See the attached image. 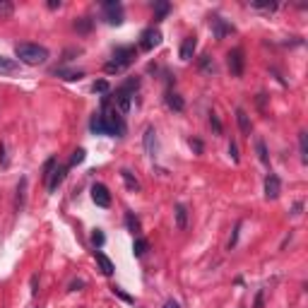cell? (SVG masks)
Segmentation results:
<instances>
[{
    "label": "cell",
    "mask_w": 308,
    "mask_h": 308,
    "mask_svg": "<svg viewBox=\"0 0 308 308\" xmlns=\"http://www.w3.org/2000/svg\"><path fill=\"white\" fill-rule=\"evenodd\" d=\"M36 280H39V277L34 275V277H31V294H34V296H36Z\"/></svg>",
    "instance_id": "cell-46"
},
{
    "label": "cell",
    "mask_w": 308,
    "mask_h": 308,
    "mask_svg": "<svg viewBox=\"0 0 308 308\" xmlns=\"http://www.w3.org/2000/svg\"><path fill=\"white\" fill-rule=\"evenodd\" d=\"M238 231H241V222H238V224H236V229H234V236H231V238H229V251H231V248H234V246H236V241H238Z\"/></svg>",
    "instance_id": "cell-39"
},
{
    "label": "cell",
    "mask_w": 308,
    "mask_h": 308,
    "mask_svg": "<svg viewBox=\"0 0 308 308\" xmlns=\"http://www.w3.org/2000/svg\"><path fill=\"white\" fill-rule=\"evenodd\" d=\"M164 101H166L168 109H171V111H176V113H181L183 109H186V101H183V96H181V94H176V92H171V89L166 92Z\"/></svg>",
    "instance_id": "cell-15"
},
{
    "label": "cell",
    "mask_w": 308,
    "mask_h": 308,
    "mask_svg": "<svg viewBox=\"0 0 308 308\" xmlns=\"http://www.w3.org/2000/svg\"><path fill=\"white\" fill-rule=\"evenodd\" d=\"M255 152H258V159H260V162L267 166V164H270V152H267V144H265V140H260V138L255 140Z\"/></svg>",
    "instance_id": "cell-24"
},
{
    "label": "cell",
    "mask_w": 308,
    "mask_h": 308,
    "mask_svg": "<svg viewBox=\"0 0 308 308\" xmlns=\"http://www.w3.org/2000/svg\"><path fill=\"white\" fill-rule=\"evenodd\" d=\"M142 144H144L147 157H157V130H154L152 125L144 130V135H142Z\"/></svg>",
    "instance_id": "cell-11"
},
{
    "label": "cell",
    "mask_w": 308,
    "mask_h": 308,
    "mask_svg": "<svg viewBox=\"0 0 308 308\" xmlns=\"http://www.w3.org/2000/svg\"><path fill=\"white\" fill-rule=\"evenodd\" d=\"M94 258H96V262H99L101 272H104L106 277H111V275H113V270H116V265L111 262V258H109L106 253H101V251H94Z\"/></svg>",
    "instance_id": "cell-17"
},
{
    "label": "cell",
    "mask_w": 308,
    "mask_h": 308,
    "mask_svg": "<svg viewBox=\"0 0 308 308\" xmlns=\"http://www.w3.org/2000/svg\"><path fill=\"white\" fill-rule=\"evenodd\" d=\"M113 294H116V296H120V299H123L125 304H135V299H133L130 294H125V291H123L120 286H113Z\"/></svg>",
    "instance_id": "cell-36"
},
{
    "label": "cell",
    "mask_w": 308,
    "mask_h": 308,
    "mask_svg": "<svg viewBox=\"0 0 308 308\" xmlns=\"http://www.w3.org/2000/svg\"><path fill=\"white\" fill-rule=\"evenodd\" d=\"M299 152H301V162L308 164V133L306 130L299 133Z\"/></svg>",
    "instance_id": "cell-26"
},
{
    "label": "cell",
    "mask_w": 308,
    "mask_h": 308,
    "mask_svg": "<svg viewBox=\"0 0 308 308\" xmlns=\"http://www.w3.org/2000/svg\"><path fill=\"white\" fill-rule=\"evenodd\" d=\"M176 226H178L181 231L188 226V207H186L183 202H178V205H176Z\"/></svg>",
    "instance_id": "cell-22"
},
{
    "label": "cell",
    "mask_w": 308,
    "mask_h": 308,
    "mask_svg": "<svg viewBox=\"0 0 308 308\" xmlns=\"http://www.w3.org/2000/svg\"><path fill=\"white\" fill-rule=\"evenodd\" d=\"M58 166V159L56 157H51V159H46V164H44V173H41V178H44V183L51 178V173H53V168Z\"/></svg>",
    "instance_id": "cell-30"
},
{
    "label": "cell",
    "mask_w": 308,
    "mask_h": 308,
    "mask_svg": "<svg viewBox=\"0 0 308 308\" xmlns=\"http://www.w3.org/2000/svg\"><path fill=\"white\" fill-rule=\"evenodd\" d=\"M82 286H84V282H82V280H77V282H72V284H70V291H80Z\"/></svg>",
    "instance_id": "cell-42"
},
{
    "label": "cell",
    "mask_w": 308,
    "mask_h": 308,
    "mask_svg": "<svg viewBox=\"0 0 308 308\" xmlns=\"http://www.w3.org/2000/svg\"><path fill=\"white\" fill-rule=\"evenodd\" d=\"M138 89H140V77H128L113 94H109L113 109L120 113V116H128V113H130L133 99H135V92H138Z\"/></svg>",
    "instance_id": "cell-1"
},
{
    "label": "cell",
    "mask_w": 308,
    "mask_h": 308,
    "mask_svg": "<svg viewBox=\"0 0 308 308\" xmlns=\"http://www.w3.org/2000/svg\"><path fill=\"white\" fill-rule=\"evenodd\" d=\"M15 56L20 65H44L48 60V48L39 44H17Z\"/></svg>",
    "instance_id": "cell-3"
},
{
    "label": "cell",
    "mask_w": 308,
    "mask_h": 308,
    "mask_svg": "<svg viewBox=\"0 0 308 308\" xmlns=\"http://www.w3.org/2000/svg\"><path fill=\"white\" fill-rule=\"evenodd\" d=\"M24 197H27V178L22 176L20 183H17V197H15V210H17V212H22V207H24Z\"/></svg>",
    "instance_id": "cell-20"
},
{
    "label": "cell",
    "mask_w": 308,
    "mask_h": 308,
    "mask_svg": "<svg viewBox=\"0 0 308 308\" xmlns=\"http://www.w3.org/2000/svg\"><path fill=\"white\" fill-rule=\"evenodd\" d=\"M101 12H104L106 24H111V27L123 24V20H125V15H123V5H120L118 0H106V2H101Z\"/></svg>",
    "instance_id": "cell-4"
},
{
    "label": "cell",
    "mask_w": 308,
    "mask_h": 308,
    "mask_svg": "<svg viewBox=\"0 0 308 308\" xmlns=\"http://www.w3.org/2000/svg\"><path fill=\"white\" fill-rule=\"evenodd\" d=\"M200 70H202V72H207V75H212V72H214V60L207 56V53H205V56H200Z\"/></svg>",
    "instance_id": "cell-31"
},
{
    "label": "cell",
    "mask_w": 308,
    "mask_h": 308,
    "mask_svg": "<svg viewBox=\"0 0 308 308\" xmlns=\"http://www.w3.org/2000/svg\"><path fill=\"white\" fill-rule=\"evenodd\" d=\"M229 154H231L234 164H238V162H241V157H238V147H236V142H234V140L229 142Z\"/></svg>",
    "instance_id": "cell-37"
},
{
    "label": "cell",
    "mask_w": 308,
    "mask_h": 308,
    "mask_svg": "<svg viewBox=\"0 0 308 308\" xmlns=\"http://www.w3.org/2000/svg\"><path fill=\"white\" fill-rule=\"evenodd\" d=\"M92 243H94V248H96V251H99V248H101V246H104V243H106V236H104V234H101V231H99V229H96V231H94V234H92Z\"/></svg>",
    "instance_id": "cell-35"
},
{
    "label": "cell",
    "mask_w": 308,
    "mask_h": 308,
    "mask_svg": "<svg viewBox=\"0 0 308 308\" xmlns=\"http://www.w3.org/2000/svg\"><path fill=\"white\" fill-rule=\"evenodd\" d=\"M84 159H87V152H84L82 147H77L75 152H72V157H70V162H68V168L77 166V164H82Z\"/></svg>",
    "instance_id": "cell-29"
},
{
    "label": "cell",
    "mask_w": 308,
    "mask_h": 308,
    "mask_svg": "<svg viewBox=\"0 0 308 308\" xmlns=\"http://www.w3.org/2000/svg\"><path fill=\"white\" fill-rule=\"evenodd\" d=\"M135 60H138V48H135V46H116L111 60L104 65V70H106L109 75H118V72L128 70Z\"/></svg>",
    "instance_id": "cell-2"
},
{
    "label": "cell",
    "mask_w": 308,
    "mask_h": 308,
    "mask_svg": "<svg viewBox=\"0 0 308 308\" xmlns=\"http://www.w3.org/2000/svg\"><path fill=\"white\" fill-rule=\"evenodd\" d=\"M0 164L7 166V154H5V144H2V142H0Z\"/></svg>",
    "instance_id": "cell-41"
},
{
    "label": "cell",
    "mask_w": 308,
    "mask_h": 308,
    "mask_svg": "<svg viewBox=\"0 0 308 308\" xmlns=\"http://www.w3.org/2000/svg\"><path fill=\"white\" fill-rule=\"evenodd\" d=\"M190 147L195 149L197 154H202V149H205V147H202V142L197 140V138H190Z\"/></svg>",
    "instance_id": "cell-40"
},
{
    "label": "cell",
    "mask_w": 308,
    "mask_h": 308,
    "mask_svg": "<svg viewBox=\"0 0 308 308\" xmlns=\"http://www.w3.org/2000/svg\"><path fill=\"white\" fill-rule=\"evenodd\" d=\"M301 210H304V202H301V200H299V202H296V205H294V210H291V214H294V217H296V214H301Z\"/></svg>",
    "instance_id": "cell-43"
},
{
    "label": "cell",
    "mask_w": 308,
    "mask_h": 308,
    "mask_svg": "<svg viewBox=\"0 0 308 308\" xmlns=\"http://www.w3.org/2000/svg\"><path fill=\"white\" fill-rule=\"evenodd\" d=\"M253 10H262V12H275L280 5L277 2H251Z\"/></svg>",
    "instance_id": "cell-34"
},
{
    "label": "cell",
    "mask_w": 308,
    "mask_h": 308,
    "mask_svg": "<svg viewBox=\"0 0 308 308\" xmlns=\"http://www.w3.org/2000/svg\"><path fill=\"white\" fill-rule=\"evenodd\" d=\"M162 44V31L157 27H147L142 29L140 41H138V51H154Z\"/></svg>",
    "instance_id": "cell-5"
},
{
    "label": "cell",
    "mask_w": 308,
    "mask_h": 308,
    "mask_svg": "<svg viewBox=\"0 0 308 308\" xmlns=\"http://www.w3.org/2000/svg\"><path fill=\"white\" fill-rule=\"evenodd\" d=\"M68 164H58L56 168H53V173H51V178L46 181V188H48V193H56L58 190V186L65 181V176H68Z\"/></svg>",
    "instance_id": "cell-10"
},
{
    "label": "cell",
    "mask_w": 308,
    "mask_h": 308,
    "mask_svg": "<svg viewBox=\"0 0 308 308\" xmlns=\"http://www.w3.org/2000/svg\"><path fill=\"white\" fill-rule=\"evenodd\" d=\"M89 130H92L94 135H109V128H106V120H104L101 113H94V116H92V120H89Z\"/></svg>",
    "instance_id": "cell-16"
},
{
    "label": "cell",
    "mask_w": 308,
    "mask_h": 308,
    "mask_svg": "<svg viewBox=\"0 0 308 308\" xmlns=\"http://www.w3.org/2000/svg\"><path fill=\"white\" fill-rule=\"evenodd\" d=\"M12 12H15V5H12V2H7V0H0V20L12 17Z\"/></svg>",
    "instance_id": "cell-32"
},
{
    "label": "cell",
    "mask_w": 308,
    "mask_h": 308,
    "mask_svg": "<svg viewBox=\"0 0 308 308\" xmlns=\"http://www.w3.org/2000/svg\"><path fill=\"white\" fill-rule=\"evenodd\" d=\"M22 72V65L17 63V58L0 56V75H17Z\"/></svg>",
    "instance_id": "cell-13"
},
{
    "label": "cell",
    "mask_w": 308,
    "mask_h": 308,
    "mask_svg": "<svg viewBox=\"0 0 308 308\" xmlns=\"http://www.w3.org/2000/svg\"><path fill=\"white\" fill-rule=\"evenodd\" d=\"M210 125H212L214 135H222V133H224V128H222V120H219V116H217L214 111L210 113Z\"/></svg>",
    "instance_id": "cell-33"
},
{
    "label": "cell",
    "mask_w": 308,
    "mask_h": 308,
    "mask_svg": "<svg viewBox=\"0 0 308 308\" xmlns=\"http://www.w3.org/2000/svg\"><path fill=\"white\" fill-rule=\"evenodd\" d=\"M226 63H229V70L234 77H241L243 70H246V53L243 48H231L229 56H226Z\"/></svg>",
    "instance_id": "cell-6"
},
{
    "label": "cell",
    "mask_w": 308,
    "mask_h": 308,
    "mask_svg": "<svg viewBox=\"0 0 308 308\" xmlns=\"http://www.w3.org/2000/svg\"><path fill=\"white\" fill-rule=\"evenodd\" d=\"M53 75L60 80H68V82H75V80H82L84 72L82 70H65V68H53Z\"/></svg>",
    "instance_id": "cell-18"
},
{
    "label": "cell",
    "mask_w": 308,
    "mask_h": 308,
    "mask_svg": "<svg viewBox=\"0 0 308 308\" xmlns=\"http://www.w3.org/2000/svg\"><path fill=\"white\" fill-rule=\"evenodd\" d=\"M92 92H94V94L106 96V94H111V84L106 82V80H96V82L92 84Z\"/></svg>",
    "instance_id": "cell-28"
},
{
    "label": "cell",
    "mask_w": 308,
    "mask_h": 308,
    "mask_svg": "<svg viewBox=\"0 0 308 308\" xmlns=\"http://www.w3.org/2000/svg\"><path fill=\"white\" fill-rule=\"evenodd\" d=\"M262 306H265V289H260V291H258L255 304H253V308H262Z\"/></svg>",
    "instance_id": "cell-38"
},
{
    "label": "cell",
    "mask_w": 308,
    "mask_h": 308,
    "mask_svg": "<svg viewBox=\"0 0 308 308\" xmlns=\"http://www.w3.org/2000/svg\"><path fill=\"white\" fill-rule=\"evenodd\" d=\"M236 123H238V130H241V135L243 138H251V118H248V113L243 111V109H236Z\"/></svg>",
    "instance_id": "cell-14"
},
{
    "label": "cell",
    "mask_w": 308,
    "mask_h": 308,
    "mask_svg": "<svg viewBox=\"0 0 308 308\" xmlns=\"http://www.w3.org/2000/svg\"><path fill=\"white\" fill-rule=\"evenodd\" d=\"M60 5H63V2H60V0H51V2H48V10H58V7H60Z\"/></svg>",
    "instance_id": "cell-44"
},
{
    "label": "cell",
    "mask_w": 308,
    "mask_h": 308,
    "mask_svg": "<svg viewBox=\"0 0 308 308\" xmlns=\"http://www.w3.org/2000/svg\"><path fill=\"white\" fill-rule=\"evenodd\" d=\"M195 51H197V36L195 34H190V36H186L183 39V44H181V60H190V58L195 56Z\"/></svg>",
    "instance_id": "cell-12"
},
{
    "label": "cell",
    "mask_w": 308,
    "mask_h": 308,
    "mask_svg": "<svg viewBox=\"0 0 308 308\" xmlns=\"http://www.w3.org/2000/svg\"><path fill=\"white\" fill-rule=\"evenodd\" d=\"M94 27V20L92 17H80V20H75V29L80 31V34H89Z\"/></svg>",
    "instance_id": "cell-27"
},
{
    "label": "cell",
    "mask_w": 308,
    "mask_h": 308,
    "mask_svg": "<svg viewBox=\"0 0 308 308\" xmlns=\"http://www.w3.org/2000/svg\"><path fill=\"white\" fill-rule=\"evenodd\" d=\"M152 7H154V20H157V22H162L168 12H171V2H166V0H157Z\"/></svg>",
    "instance_id": "cell-21"
},
{
    "label": "cell",
    "mask_w": 308,
    "mask_h": 308,
    "mask_svg": "<svg viewBox=\"0 0 308 308\" xmlns=\"http://www.w3.org/2000/svg\"><path fill=\"white\" fill-rule=\"evenodd\" d=\"M164 308H181V306H178V301H173V299H168L166 304H164Z\"/></svg>",
    "instance_id": "cell-45"
},
{
    "label": "cell",
    "mask_w": 308,
    "mask_h": 308,
    "mask_svg": "<svg viewBox=\"0 0 308 308\" xmlns=\"http://www.w3.org/2000/svg\"><path fill=\"white\" fill-rule=\"evenodd\" d=\"M210 27H212V34H214L217 41H222L224 36L236 31V27H234L231 22H226L224 17H219V15H212V17H210Z\"/></svg>",
    "instance_id": "cell-7"
},
{
    "label": "cell",
    "mask_w": 308,
    "mask_h": 308,
    "mask_svg": "<svg viewBox=\"0 0 308 308\" xmlns=\"http://www.w3.org/2000/svg\"><path fill=\"white\" fill-rule=\"evenodd\" d=\"M125 229L133 234V236H140L142 226H140V219L133 214V212H125Z\"/></svg>",
    "instance_id": "cell-23"
},
{
    "label": "cell",
    "mask_w": 308,
    "mask_h": 308,
    "mask_svg": "<svg viewBox=\"0 0 308 308\" xmlns=\"http://www.w3.org/2000/svg\"><path fill=\"white\" fill-rule=\"evenodd\" d=\"M92 200L96 207H104V210L111 207V193L104 183H92Z\"/></svg>",
    "instance_id": "cell-8"
},
{
    "label": "cell",
    "mask_w": 308,
    "mask_h": 308,
    "mask_svg": "<svg viewBox=\"0 0 308 308\" xmlns=\"http://www.w3.org/2000/svg\"><path fill=\"white\" fill-rule=\"evenodd\" d=\"M280 193H282L280 176L270 171V173L265 176V197H267V200H277V197H280Z\"/></svg>",
    "instance_id": "cell-9"
},
{
    "label": "cell",
    "mask_w": 308,
    "mask_h": 308,
    "mask_svg": "<svg viewBox=\"0 0 308 308\" xmlns=\"http://www.w3.org/2000/svg\"><path fill=\"white\" fill-rule=\"evenodd\" d=\"M120 178H123V183H125V188H128V190H133V193H138V190H140V181L133 176V171H130V168H120Z\"/></svg>",
    "instance_id": "cell-19"
},
{
    "label": "cell",
    "mask_w": 308,
    "mask_h": 308,
    "mask_svg": "<svg viewBox=\"0 0 308 308\" xmlns=\"http://www.w3.org/2000/svg\"><path fill=\"white\" fill-rule=\"evenodd\" d=\"M147 251H149V243H147V238L135 236V241H133V255H135V258H142Z\"/></svg>",
    "instance_id": "cell-25"
}]
</instances>
